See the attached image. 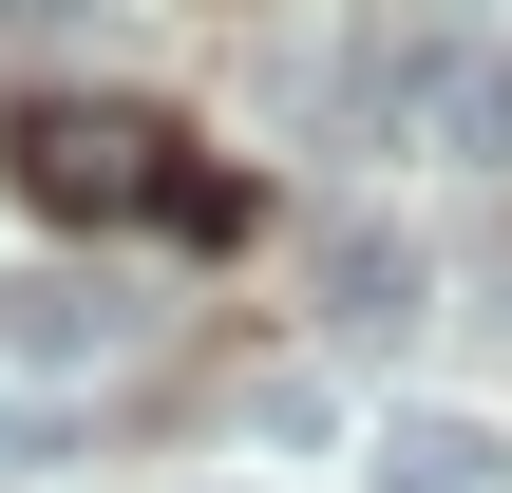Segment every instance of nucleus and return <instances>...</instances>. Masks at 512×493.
<instances>
[{
    "mask_svg": "<svg viewBox=\"0 0 512 493\" xmlns=\"http://www.w3.org/2000/svg\"><path fill=\"white\" fill-rule=\"evenodd\" d=\"M152 342H171V304H133L114 266H19V285H0V475H38V456L76 437V399L133 380Z\"/></svg>",
    "mask_w": 512,
    "mask_h": 493,
    "instance_id": "f257e3e1",
    "label": "nucleus"
},
{
    "mask_svg": "<svg viewBox=\"0 0 512 493\" xmlns=\"http://www.w3.org/2000/svg\"><path fill=\"white\" fill-rule=\"evenodd\" d=\"M0 171H19V209H38V228H171L190 133H171V114H133V95H38Z\"/></svg>",
    "mask_w": 512,
    "mask_h": 493,
    "instance_id": "f03ea898",
    "label": "nucleus"
},
{
    "mask_svg": "<svg viewBox=\"0 0 512 493\" xmlns=\"http://www.w3.org/2000/svg\"><path fill=\"white\" fill-rule=\"evenodd\" d=\"M380 493H512V437L494 418H456V399H418V418H380Z\"/></svg>",
    "mask_w": 512,
    "mask_h": 493,
    "instance_id": "7ed1b4c3",
    "label": "nucleus"
},
{
    "mask_svg": "<svg viewBox=\"0 0 512 493\" xmlns=\"http://www.w3.org/2000/svg\"><path fill=\"white\" fill-rule=\"evenodd\" d=\"M399 133H418V152H456V171H512V57H437Z\"/></svg>",
    "mask_w": 512,
    "mask_h": 493,
    "instance_id": "20e7f679",
    "label": "nucleus"
},
{
    "mask_svg": "<svg viewBox=\"0 0 512 493\" xmlns=\"http://www.w3.org/2000/svg\"><path fill=\"white\" fill-rule=\"evenodd\" d=\"M323 304H342V323H418V247L342 228V247H323Z\"/></svg>",
    "mask_w": 512,
    "mask_h": 493,
    "instance_id": "39448f33",
    "label": "nucleus"
},
{
    "mask_svg": "<svg viewBox=\"0 0 512 493\" xmlns=\"http://www.w3.org/2000/svg\"><path fill=\"white\" fill-rule=\"evenodd\" d=\"M171 228H190V247H228V228H247V171H209V152H190V171H171Z\"/></svg>",
    "mask_w": 512,
    "mask_h": 493,
    "instance_id": "423d86ee",
    "label": "nucleus"
}]
</instances>
